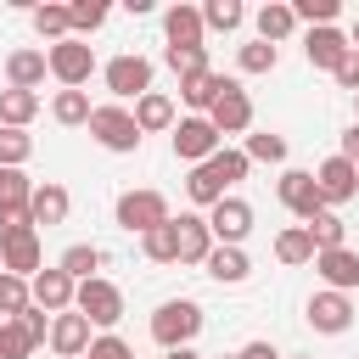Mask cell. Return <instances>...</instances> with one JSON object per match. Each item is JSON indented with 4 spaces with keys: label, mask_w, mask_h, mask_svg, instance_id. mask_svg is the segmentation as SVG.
<instances>
[{
    "label": "cell",
    "mask_w": 359,
    "mask_h": 359,
    "mask_svg": "<svg viewBox=\"0 0 359 359\" xmlns=\"http://www.w3.org/2000/svg\"><path fill=\"white\" fill-rule=\"evenodd\" d=\"M275 196H280V202H286V213H297L303 224H309L314 213H325L320 185H314V174H309V168H286V174H280V185H275Z\"/></svg>",
    "instance_id": "12"
},
{
    "label": "cell",
    "mask_w": 359,
    "mask_h": 359,
    "mask_svg": "<svg viewBox=\"0 0 359 359\" xmlns=\"http://www.w3.org/2000/svg\"><path fill=\"white\" fill-rule=\"evenodd\" d=\"M236 359H280V353H275V342H264V337H258V342H247Z\"/></svg>",
    "instance_id": "49"
},
{
    "label": "cell",
    "mask_w": 359,
    "mask_h": 359,
    "mask_svg": "<svg viewBox=\"0 0 359 359\" xmlns=\"http://www.w3.org/2000/svg\"><path fill=\"white\" fill-rule=\"evenodd\" d=\"M353 359H359V353H353Z\"/></svg>",
    "instance_id": "56"
},
{
    "label": "cell",
    "mask_w": 359,
    "mask_h": 359,
    "mask_svg": "<svg viewBox=\"0 0 359 359\" xmlns=\"http://www.w3.org/2000/svg\"><path fill=\"white\" fill-rule=\"evenodd\" d=\"M163 62H168L180 79H191V73H208V45H196V50H163Z\"/></svg>",
    "instance_id": "43"
},
{
    "label": "cell",
    "mask_w": 359,
    "mask_h": 359,
    "mask_svg": "<svg viewBox=\"0 0 359 359\" xmlns=\"http://www.w3.org/2000/svg\"><path fill=\"white\" fill-rule=\"evenodd\" d=\"M337 157H348V163L359 168V123H348V129H342V151H337Z\"/></svg>",
    "instance_id": "48"
},
{
    "label": "cell",
    "mask_w": 359,
    "mask_h": 359,
    "mask_svg": "<svg viewBox=\"0 0 359 359\" xmlns=\"http://www.w3.org/2000/svg\"><path fill=\"white\" fill-rule=\"evenodd\" d=\"M275 62H280V50L264 45V39H252V45L236 50V67H241V73H275Z\"/></svg>",
    "instance_id": "39"
},
{
    "label": "cell",
    "mask_w": 359,
    "mask_h": 359,
    "mask_svg": "<svg viewBox=\"0 0 359 359\" xmlns=\"http://www.w3.org/2000/svg\"><path fill=\"white\" fill-rule=\"evenodd\" d=\"M28 17H34V28H39V39H50V45H62V39H73V17H67V6H56V0H45V6H34Z\"/></svg>",
    "instance_id": "29"
},
{
    "label": "cell",
    "mask_w": 359,
    "mask_h": 359,
    "mask_svg": "<svg viewBox=\"0 0 359 359\" xmlns=\"http://www.w3.org/2000/svg\"><path fill=\"white\" fill-rule=\"evenodd\" d=\"M168 359H202V353H196V348H174Z\"/></svg>",
    "instance_id": "50"
},
{
    "label": "cell",
    "mask_w": 359,
    "mask_h": 359,
    "mask_svg": "<svg viewBox=\"0 0 359 359\" xmlns=\"http://www.w3.org/2000/svg\"><path fill=\"white\" fill-rule=\"evenodd\" d=\"M28 297H34V309H45V314H67V309H73V280L50 264V269H39V275L28 280Z\"/></svg>",
    "instance_id": "18"
},
{
    "label": "cell",
    "mask_w": 359,
    "mask_h": 359,
    "mask_svg": "<svg viewBox=\"0 0 359 359\" xmlns=\"http://www.w3.org/2000/svg\"><path fill=\"white\" fill-rule=\"evenodd\" d=\"M247 151H230V146H219L208 163H196L191 168V180H185V196L196 202V208H213L219 196H236V185L247 180Z\"/></svg>",
    "instance_id": "1"
},
{
    "label": "cell",
    "mask_w": 359,
    "mask_h": 359,
    "mask_svg": "<svg viewBox=\"0 0 359 359\" xmlns=\"http://www.w3.org/2000/svg\"><path fill=\"white\" fill-rule=\"evenodd\" d=\"M202 269H208V275H213V280H219V286H241V280H247V275H252V258H247V252H241V247H213V252H208V264H202Z\"/></svg>",
    "instance_id": "25"
},
{
    "label": "cell",
    "mask_w": 359,
    "mask_h": 359,
    "mask_svg": "<svg viewBox=\"0 0 359 359\" xmlns=\"http://www.w3.org/2000/svg\"><path fill=\"white\" fill-rule=\"evenodd\" d=\"M275 258H280L286 269H297V264H314V241H309V230H303V224H286V230L275 236Z\"/></svg>",
    "instance_id": "30"
},
{
    "label": "cell",
    "mask_w": 359,
    "mask_h": 359,
    "mask_svg": "<svg viewBox=\"0 0 359 359\" xmlns=\"http://www.w3.org/2000/svg\"><path fill=\"white\" fill-rule=\"evenodd\" d=\"M129 118H135L140 135H163V129H174V101H168L163 90H146V95L129 107Z\"/></svg>",
    "instance_id": "23"
},
{
    "label": "cell",
    "mask_w": 359,
    "mask_h": 359,
    "mask_svg": "<svg viewBox=\"0 0 359 359\" xmlns=\"http://www.w3.org/2000/svg\"><path fill=\"white\" fill-rule=\"evenodd\" d=\"M219 90H224V73H191V79H180V101L191 107V118H208V107L219 101Z\"/></svg>",
    "instance_id": "24"
},
{
    "label": "cell",
    "mask_w": 359,
    "mask_h": 359,
    "mask_svg": "<svg viewBox=\"0 0 359 359\" xmlns=\"http://www.w3.org/2000/svg\"><path fill=\"white\" fill-rule=\"evenodd\" d=\"M247 163H286V135H275V129H258V135H247Z\"/></svg>",
    "instance_id": "35"
},
{
    "label": "cell",
    "mask_w": 359,
    "mask_h": 359,
    "mask_svg": "<svg viewBox=\"0 0 359 359\" xmlns=\"http://www.w3.org/2000/svg\"><path fill=\"white\" fill-rule=\"evenodd\" d=\"M241 22H247V6L241 0H208L202 6V28L208 34H236Z\"/></svg>",
    "instance_id": "31"
},
{
    "label": "cell",
    "mask_w": 359,
    "mask_h": 359,
    "mask_svg": "<svg viewBox=\"0 0 359 359\" xmlns=\"http://www.w3.org/2000/svg\"><path fill=\"white\" fill-rule=\"evenodd\" d=\"M258 39L264 45H280V39H292V28H297V17H292V0H269V6H258Z\"/></svg>",
    "instance_id": "26"
},
{
    "label": "cell",
    "mask_w": 359,
    "mask_h": 359,
    "mask_svg": "<svg viewBox=\"0 0 359 359\" xmlns=\"http://www.w3.org/2000/svg\"><path fill=\"white\" fill-rule=\"evenodd\" d=\"M331 79H337L348 95H359V50H348V56H342V67H337Z\"/></svg>",
    "instance_id": "46"
},
{
    "label": "cell",
    "mask_w": 359,
    "mask_h": 359,
    "mask_svg": "<svg viewBox=\"0 0 359 359\" xmlns=\"http://www.w3.org/2000/svg\"><path fill=\"white\" fill-rule=\"evenodd\" d=\"M140 252H146L151 264H180V241H174V219H168V224H157V230H146V236H140Z\"/></svg>",
    "instance_id": "34"
},
{
    "label": "cell",
    "mask_w": 359,
    "mask_h": 359,
    "mask_svg": "<svg viewBox=\"0 0 359 359\" xmlns=\"http://www.w3.org/2000/svg\"><path fill=\"white\" fill-rule=\"evenodd\" d=\"M297 359H309V353H297Z\"/></svg>",
    "instance_id": "54"
},
{
    "label": "cell",
    "mask_w": 359,
    "mask_h": 359,
    "mask_svg": "<svg viewBox=\"0 0 359 359\" xmlns=\"http://www.w3.org/2000/svg\"><path fill=\"white\" fill-rule=\"evenodd\" d=\"M303 320H309L320 337H342V331L353 325V297H348V292H325V286H320V292L309 297V314H303Z\"/></svg>",
    "instance_id": "11"
},
{
    "label": "cell",
    "mask_w": 359,
    "mask_h": 359,
    "mask_svg": "<svg viewBox=\"0 0 359 359\" xmlns=\"http://www.w3.org/2000/svg\"><path fill=\"white\" fill-rule=\"evenodd\" d=\"M314 185H320V202L337 208V202H348V196L359 191V168H353L348 157H325V163L314 168Z\"/></svg>",
    "instance_id": "16"
},
{
    "label": "cell",
    "mask_w": 359,
    "mask_h": 359,
    "mask_svg": "<svg viewBox=\"0 0 359 359\" xmlns=\"http://www.w3.org/2000/svg\"><path fill=\"white\" fill-rule=\"evenodd\" d=\"M353 112H359V95H353Z\"/></svg>",
    "instance_id": "53"
},
{
    "label": "cell",
    "mask_w": 359,
    "mask_h": 359,
    "mask_svg": "<svg viewBox=\"0 0 359 359\" xmlns=\"http://www.w3.org/2000/svg\"><path fill=\"white\" fill-rule=\"evenodd\" d=\"M17 325L28 331V342H34V348H39V342H50V314H45V309H34V303H28V309L17 314Z\"/></svg>",
    "instance_id": "45"
},
{
    "label": "cell",
    "mask_w": 359,
    "mask_h": 359,
    "mask_svg": "<svg viewBox=\"0 0 359 359\" xmlns=\"http://www.w3.org/2000/svg\"><path fill=\"white\" fill-rule=\"evenodd\" d=\"M28 303H34V297H28V280H22V275H6V269H0V320H17V314H22Z\"/></svg>",
    "instance_id": "36"
},
{
    "label": "cell",
    "mask_w": 359,
    "mask_h": 359,
    "mask_svg": "<svg viewBox=\"0 0 359 359\" xmlns=\"http://www.w3.org/2000/svg\"><path fill=\"white\" fill-rule=\"evenodd\" d=\"M314 275L325 280V292H353V286H359V252H353V247L314 252Z\"/></svg>",
    "instance_id": "17"
},
{
    "label": "cell",
    "mask_w": 359,
    "mask_h": 359,
    "mask_svg": "<svg viewBox=\"0 0 359 359\" xmlns=\"http://www.w3.org/2000/svg\"><path fill=\"white\" fill-rule=\"evenodd\" d=\"M45 50H34V45H22V50H11L6 56V90H34L39 95V84H45Z\"/></svg>",
    "instance_id": "21"
},
{
    "label": "cell",
    "mask_w": 359,
    "mask_h": 359,
    "mask_svg": "<svg viewBox=\"0 0 359 359\" xmlns=\"http://www.w3.org/2000/svg\"><path fill=\"white\" fill-rule=\"evenodd\" d=\"M34 196V180L22 168H0V208H28Z\"/></svg>",
    "instance_id": "40"
},
{
    "label": "cell",
    "mask_w": 359,
    "mask_h": 359,
    "mask_svg": "<svg viewBox=\"0 0 359 359\" xmlns=\"http://www.w3.org/2000/svg\"><path fill=\"white\" fill-rule=\"evenodd\" d=\"M348 50H359V22H353V28H348Z\"/></svg>",
    "instance_id": "51"
},
{
    "label": "cell",
    "mask_w": 359,
    "mask_h": 359,
    "mask_svg": "<svg viewBox=\"0 0 359 359\" xmlns=\"http://www.w3.org/2000/svg\"><path fill=\"white\" fill-rule=\"evenodd\" d=\"M73 309H79L90 325L112 331V325L123 320V292H118L107 275H90V280H79V286H73Z\"/></svg>",
    "instance_id": "5"
},
{
    "label": "cell",
    "mask_w": 359,
    "mask_h": 359,
    "mask_svg": "<svg viewBox=\"0 0 359 359\" xmlns=\"http://www.w3.org/2000/svg\"><path fill=\"white\" fill-rule=\"evenodd\" d=\"M90 320L79 314V309H67V314H50V348H56V359H84L90 353Z\"/></svg>",
    "instance_id": "14"
},
{
    "label": "cell",
    "mask_w": 359,
    "mask_h": 359,
    "mask_svg": "<svg viewBox=\"0 0 359 359\" xmlns=\"http://www.w3.org/2000/svg\"><path fill=\"white\" fill-rule=\"evenodd\" d=\"M90 140L101 146V151H118V157H129V151H140V129H135V118H129V107H118V101H101V107H90Z\"/></svg>",
    "instance_id": "3"
},
{
    "label": "cell",
    "mask_w": 359,
    "mask_h": 359,
    "mask_svg": "<svg viewBox=\"0 0 359 359\" xmlns=\"http://www.w3.org/2000/svg\"><path fill=\"white\" fill-rule=\"evenodd\" d=\"M163 359H168V353H163Z\"/></svg>",
    "instance_id": "55"
},
{
    "label": "cell",
    "mask_w": 359,
    "mask_h": 359,
    "mask_svg": "<svg viewBox=\"0 0 359 359\" xmlns=\"http://www.w3.org/2000/svg\"><path fill=\"white\" fill-rule=\"evenodd\" d=\"M208 230H213V247H241L252 236V202L247 196H219L208 213Z\"/></svg>",
    "instance_id": "8"
},
{
    "label": "cell",
    "mask_w": 359,
    "mask_h": 359,
    "mask_svg": "<svg viewBox=\"0 0 359 359\" xmlns=\"http://www.w3.org/2000/svg\"><path fill=\"white\" fill-rule=\"evenodd\" d=\"M0 359H34V342L17 320H0Z\"/></svg>",
    "instance_id": "42"
},
{
    "label": "cell",
    "mask_w": 359,
    "mask_h": 359,
    "mask_svg": "<svg viewBox=\"0 0 359 359\" xmlns=\"http://www.w3.org/2000/svg\"><path fill=\"white\" fill-rule=\"evenodd\" d=\"M208 123L219 129V140H224V135H247V129H252V95H247L236 79H224L219 101L208 107Z\"/></svg>",
    "instance_id": "10"
},
{
    "label": "cell",
    "mask_w": 359,
    "mask_h": 359,
    "mask_svg": "<svg viewBox=\"0 0 359 359\" xmlns=\"http://www.w3.org/2000/svg\"><path fill=\"white\" fill-rule=\"evenodd\" d=\"M45 67L62 90H84L90 73H95V50L84 39H62V45H45Z\"/></svg>",
    "instance_id": "7"
},
{
    "label": "cell",
    "mask_w": 359,
    "mask_h": 359,
    "mask_svg": "<svg viewBox=\"0 0 359 359\" xmlns=\"http://www.w3.org/2000/svg\"><path fill=\"white\" fill-rule=\"evenodd\" d=\"M17 230H34L28 208H0V236H17Z\"/></svg>",
    "instance_id": "47"
},
{
    "label": "cell",
    "mask_w": 359,
    "mask_h": 359,
    "mask_svg": "<svg viewBox=\"0 0 359 359\" xmlns=\"http://www.w3.org/2000/svg\"><path fill=\"white\" fill-rule=\"evenodd\" d=\"M163 34H168V50H196L202 39H208V28H202V6H168L163 11Z\"/></svg>",
    "instance_id": "15"
},
{
    "label": "cell",
    "mask_w": 359,
    "mask_h": 359,
    "mask_svg": "<svg viewBox=\"0 0 359 359\" xmlns=\"http://www.w3.org/2000/svg\"><path fill=\"white\" fill-rule=\"evenodd\" d=\"M202 303L196 297H168V303H157V314H151V342L163 348V353H174V348H191L196 337H202Z\"/></svg>",
    "instance_id": "2"
},
{
    "label": "cell",
    "mask_w": 359,
    "mask_h": 359,
    "mask_svg": "<svg viewBox=\"0 0 359 359\" xmlns=\"http://www.w3.org/2000/svg\"><path fill=\"white\" fill-rule=\"evenodd\" d=\"M50 118H56L62 129H79V123H90V95H84V90H56V101H50Z\"/></svg>",
    "instance_id": "33"
},
{
    "label": "cell",
    "mask_w": 359,
    "mask_h": 359,
    "mask_svg": "<svg viewBox=\"0 0 359 359\" xmlns=\"http://www.w3.org/2000/svg\"><path fill=\"white\" fill-rule=\"evenodd\" d=\"M34 112H39L34 90H0V129H28Z\"/></svg>",
    "instance_id": "28"
},
{
    "label": "cell",
    "mask_w": 359,
    "mask_h": 359,
    "mask_svg": "<svg viewBox=\"0 0 359 359\" xmlns=\"http://www.w3.org/2000/svg\"><path fill=\"white\" fill-rule=\"evenodd\" d=\"M84 359H135V348L118 337V331H101V337H90V353Z\"/></svg>",
    "instance_id": "44"
},
{
    "label": "cell",
    "mask_w": 359,
    "mask_h": 359,
    "mask_svg": "<svg viewBox=\"0 0 359 359\" xmlns=\"http://www.w3.org/2000/svg\"><path fill=\"white\" fill-rule=\"evenodd\" d=\"M174 241H180V264H208V252H213V230H208L202 213H180Z\"/></svg>",
    "instance_id": "20"
},
{
    "label": "cell",
    "mask_w": 359,
    "mask_h": 359,
    "mask_svg": "<svg viewBox=\"0 0 359 359\" xmlns=\"http://www.w3.org/2000/svg\"><path fill=\"white\" fill-rule=\"evenodd\" d=\"M101 264H107V252H101L95 241H73V247H67V252L56 258V269H62V275H67L73 286H79V280H90V275H95Z\"/></svg>",
    "instance_id": "27"
},
{
    "label": "cell",
    "mask_w": 359,
    "mask_h": 359,
    "mask_svg": "<svg viewBox=\"0 0 359 359\" xmlns=\"http://www.w3.org/2000/svg\"><path fill=\"white\" fill-rule=\"evenodd\" d=\"M151 73H157V67H151L140 50H123V56H112V62L101 67V84H107L112 101L123 107V101H140V95L151 90Z\"/></svg>",
    "instance_id": "6"
},
{
    "label": "cell",
    "mask_w": 359,
    "mask_h": 359,
    "mask_svg": "<svg viewBox=\"0 0 359 359\" xmlns=\"http://www.w3.org/2000/svg\"><path fill=\"white\" fill-rule=\"evenodd\" d=\"M67 17H73V39H84V34H95L107 22V0H73Z\"/></svg>",
    "instance_id": "38"
},
{
    "label": "cell",
    "mask_w": 359,
    "mask_h": 359,
    "mask_svg": "<svg viewBox=\"0 0 359 359\" xmlns=\"http://www.w3.org/2000/svg\"><path fill=\"white\" fill-rule=\"evenodd\" d=\"M219 359H236V353H219Z\"/></svg>",
    "instance_id": "52"
},
{
    "label": "cell",
    "mask_w": 359,
    "mask_h": 359,
    "mask_svg": "<svg viewBox=\"0 0 359 359\" xmlns=\"http://www.w3.org/2000/svg\"><path fill=\"white\" fill-rule=\"evenodd\" d=\"M34 157V135L28 129H0V168H22Z\"/></svg>",
    "instance_id": "37"
},
{
    "label": "cell",
    "mask_w": 359,
    "mask_h": 359,
    "mask_svg": "<svg viewBox=\"0 0 359 359\" xmlns=\"http://www.w3.org/2000/svg\"><path fill=\"white\" fill-rule=\"evenodd\" d=\"M303 56H309V67H325V73H337L342 67V56H348V34L331 22V28H309V39H303Z\"/></svg>",
    "instance_id": "19"
},
{
    "label": "cell",
    "mask_w": 359,
    "mask_h": 359,
    "mask_svg": "<svg viewBox=\"0 0 359 359\" xmlns=\"http://www.w3.org/2000/svg\"><path fill=\"white\" fill-rule=\"evenodd\" d=\"M67 208H73V196H67V185H56V180H45V185H34V196H28V219H34V230L45 224H62L67 219Z\"/></svg>",
    "instance_id": "22"
},
{
    "label": "cell",
    "mask_w": 359,
    "mask_h": 359,
    "mask_svg": "<svg viewBox=\"0 0 359 359\" xmlns=\"http://www.w3.org/2000/svg\"><path fill=\"white\" fill-rule=\"evenodd\" d=\"M337 11H342L337 0H292V17H297V22H309V28H331V22H337Z\"/></svg>",
    "instance_id": "41"
},
{
    "label": "cell",
    "mask_w": 359,
    "mask_h": 359,
    "mask_svg": "<svg viewBox=\"0 0 359 359\" xmlns=\"http://www.w3.org/2000/svg\"><path fill=\"white\" fill-rule=\"evenodd\" d=\"M0 269H6V275H22V280H34V275L45 269V258H39V230L0 236Z\"/></svg>",
    "instance_id": "13"
},
{
    "label": "cell",
    "mask_w": 359,
    "mask_h": 359,
    "mask_svg": "<svg viewBox=\"0 0 359 359\" xmlns=\"http://www.w3.org/2000/svg\"><path fill=\"white\" fill-rule=\"evenodd\" d=\"M303 230H309V241H314V252H331V247H348V224H342V219H337L331 208H325V213H314V219H309Z\"/></svg>",
    "instance_id": "32"
},
{
    "label": "cell",
    "mask_w": 359,
    "mask_h": 359,
    "mask_svg": "<svg viewBox=\"0 0 359 359\" xmlns=\"http://www.w3.org/2000/svg\"><path fill=\"white\" fill-rule=\"evenodd\" d=\"M168 146H174V157H180V163H191V168H196V163H208L224 140H219V129H213L208 118H174Z\"/></svg>",
    "instance_id": "9"
},
{
    "label": "cell",
    "mask_w": 359,
    "mask_h": 359,
    "mask_svg": "<svg viewBox=\"0 0 359 359\" xmlns=\"http://www.w3.org/2000/svg\"><path fill=\"white\" fill-rule=\"evenodd\" d=\"M112 219H118V230H129V236H146V230L168 224L174 213H168V196H163V191L140 185V191H123V196L112 202Z\"/></svg>",
    "instance_id": "4"
}]
</instances>
